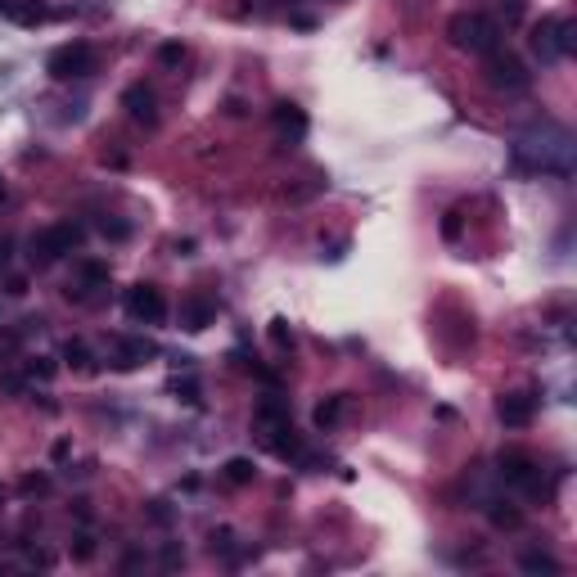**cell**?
I'll list each match as a JSON object with an SVG mask.
<instances>
[{
    "label": "cell",
    "instance_id": "obj_23",
    "mask_svg": "<svg viewBox=\"0 0 577 577\" xmlns=\"http://www.w3.org/2000/svg\"><path fill=\"white\" fill-rule=\"evenodd\" d=\"M181 59H185V50H181L176 41H167V46H158V64H163V68H176Z\"/></svg>",
    "mask_w": 577,
    "mask_h": 577
},
{
    "label": "cell",
    "instance_id": "obj_16",
    "mask_svg": "<svg viewBox=\"0 0 577 577\" xmlns=\"http://www.w3.org/2000/svg\"><path fill=\"white\" fill-rule=\"evenodd\" d=\"M64 361H68L72 370H95V357H90V348H86L81 338H68V343H64Z\"/></svg>",
    "mask_w": 577,
    "mask_h": 577
},
{
    "label": "cell",
    "instance_id": "obj_21",
    "mask_svg": "<svg viewBox=\"0 0 577 577\" xmlns=\"http://www.w3.org/2000/svg\"><path fill=\"white\" fill-rule=\"evenodd\" d=\"M258 420H262V424H289V411H284L280 402H262V406H258Z\"/></svg>",
    "mask_w": 577,
    "mask_h": 577
},
{
    "label": "cell",
    "instance_id": "obj_1",
    "mask_svg": "<svg viewBox=\"0 0 577 577\" xmlns=\"http://www.w3.org/2000/svg\"><path fill=\"white\" fill-rule=\"evenodd\" d=\"M514 163L523 172H541V176H568L573 172V136L559 123H537L514 140Z\"/></svg>",
    "mask_w": 577,
    "mask_h": 577
},
{
    "label": "cell",
    "instance_id": "obj_30",
    "mask_svg": "<svg viewBox=\"0 0 577 577\" xmlns=\"http://www.w3.org/2000/svg\"><path fill=\"white\" fill-rule=\"evenodd\" d=\"M68 451H72L68 442H55V446H50V455H55V460H68Z\"/></svg>",
    "mask_w": 577,
    "mask_h": 577
},
{
    "label": "cell",
    "instance_id": "obj_26",
    "mask_svg": "<svg viewBox=\"0 0 577 577\" xmlns=\"http://www.w3.org/2000/svg\"><path fill=\"white\" fill-rule=\"evenodd\" d=\"M271 343L276 348H293V334L284 329V320H271Z\"/></svg>",
    "mask_w": 577,
    "mask_h": 577
},
{
    "label": "cell",
    "instance_id": "obj_24",
    "mask_svg": "<svg viewBox=\"0 0 577 577\" xmlns=\"http://www.w3.org/2000/svg\"><path fill=\"white\" fill-rule=\"evenodd\" d=\"M99 230H104L108 240H127V235H132V225H127V221H108V216L99 221Z\"/></svg>",
    "mask_w": 577,
    "mask_h": 577
},
{
    "label": "cell",
    "instance_id": "obj_14",
    "mask_svg": "<svg viewBox=\"0 0 577 577\" xmlns=\"http://www.w3.org/2000/svg\"><path fill=\"white\" fill-rule=\"evenodd\" d=\"M212 316H216V307H212L208 298H185V302H181V325H185L190 334L208 329V325H212Z\"/></svg>",
    "mask_w": 577,
    "mask_h": 577
},
{
    "label": "cell",
    "instance_id": "obj_4",
    "mask_svg": "<svg viewBox=\"0 0 577 577\" xmlns=\"http://www.w3.org/2000/svg\"><path fill=\"white\" fill-rule=\"evenodd\" d=\"M577 50V28L568 19H541L532 28V55L541 64H555V59H568Z\"/></svg>",
    "mask_w": 577,
    "mask_h": 577
},
{
    "label": "cell",
    "instance_id": "obj_19",
    "mask_svg": "<svg viewBox=\"0 0 577 577\" xmlns=\"http://www.w3.org/2000/svg\"><path fill=\"white\" fill-rule=\"evenodd\" d=\"M338 415H343V397H329V402H320L316 406V429H329V424H338Z\"/></svg>",
    "mask_w": 577,
    "mask_h": 577
},
{
    "label": "cell",
    "instance_id": "obj_12",
    "mask_svg": "<svg viewBox=\"0 0 577 577\" xmlns=\"http://www.w3.org/2000/svg\"><path fill=\"white\" fill-rule=\"evenodd\" d=\"M123 104H127V113H132L136 123H154V118H158V99H154V90H149L145 81L127 86V90H123Z\"/></svg>",
    "mask_w": 577,
    "mask_h": 577
},
{
    "label": "cell",
    "instance_id": "obj_8",
    "mask_svg": "<svg viewBox=\"0 0 577 577\" xmlns=\"http://www.w3.org/2000/svg\"><path fill=\"white\" fill-rule=\"evenodd\" d=\"M0 19H10L19 28H41V23L55 19V10L46 0H0Z\"/></svg>",
    "mask_w": 577,
    "mask_h": 577
},
{
    "label": "cell",
    "instance_id": "obj_9",
    "mask_svg": "<svg viewBox=\"0 0 577 577\" xmlns=\"http://www.w3.org/2000/svg\"><path fill=\"white\" fill-rule=\"evenodd\" d=\"M496 415H501V424H505V429H528V424H532V415H537V397H528V393H510V397H501V402H496Z\"/></svg>",
    "mask_w": 577,
    "mask_h": 577
},
{
    "label": "cell",
    "instance_id": "obj_18",
    "mask_svg": "<svg viewBox=\"0 0 577 577\" xmlns=\"http://www.w3.org/2000/svg\"><path fill=\"white\" fill-rule=\"evenodd\" d=\"M519 568H523V573H559V559H550V555H541V550H528V555L519 559Z\"/></svg>",
    "mask_w": 577,
    "mask_h": 577
},
{
    "label": "cell",
    "instance_id": "obj_7",
    "mask_svg": "<svg viewBox=\"0 0 577 577\" xmlns=\"http://www.w3.org/2000/svg\"><path fill=\"white\" fill-rule=\"evenodd\" d=\"M127 316L140 320V325H163V320H167V298H163V289H154V284L127 289Z\"/></svg>",
    "mask_w": 577,
    "mask_h": 577
},
{
    "label": "cell",
    "instance_id": "obj_28",
    "mask_svg": "<svg viewBox=\"0 0 577 577\" xmlns=\"http://www.w3.org/2000/svg\"><path fill=\"white\" fill-rule=\"evenodd\" d=\"M442 235H446V240H460V212H446V221H442Z\"/></svg>",
    "mask_w": 577,
    "mask_h": 577
},
{
    "label": "cell",
    "instance_id": "obj_20",
    "mask_svg": "<svg viewBox=\"0 0 577 577\" xmlns=\"http://www.w3.org/2000/svg\"><path fill=\"white\" fill-rule=\"evenodd\" d=\"M488 514H492V523H496V528H519V523H523V514H519L514 505H501V501H496Z\"/></svg>",
    "mask_w": 577,
    "mask_h": 577
},
{
    "label": "cell",
    "instance_id": "obj_25",
    "mask_svg": "<svg viewBox=\"0 0 577 577\" xmlns=\"http://www.w3.org/2000/svg\"><path fill=\"white\" fill-rule=\"evenodd\" d=\"M72 559H81V564H86V559H95V541H90L86 532L72 541Z\"/></svg>",
    "mask_w": 577,
    "mask_h": 577
},
{
    "label": "cell",
    "instance_id": "obj_6",
    "mask_svg": "<svg viewBox=\"0 0 577 577\" xmlns=\"http://www.w3.org/2000/svg\"><path fill=\"white\" fill-rule=\"evenodd\" d=\"M488 81L496 90H528L532 86V72L523 68V59H514L510 50H492L488 55Z\"/></svg>",
    "mask_w": 577,
    "mask_h": 577
},
{
    "label": "cell",
    "instance_id": "obj_22",
    "mask_svg": "<svg viewBox=\"0 0 577 577\" xmlns=\"http://www.w3.org/2000/svg\"><path fill=\"white\" fill-rule=\"evenodd\" d=\"M55 370H59V366H55L50 357H32V361H28V375H32V379H55Z\"/></svg>",
    "mask_w": 577,
    "mask_h": 577
},
{
    "label": "cell",
    "instance_id": "obj_29",
    "mask_svg": "<svg viewBox=\"0 0 577 577\" xmlns=\"http://www.w3.org/2000/svg\"><path fill=\"white\" fill-rule=\"evenodd\" d=\"M176 393H181L185 402H199V384H194V379H185V384H176Z\"/></svg>",
    "mask_w": 577,
    "mask_h": 577
},
{
    "label": "cell",
    "instance_id": "obj_13",
    "mask_svg": "<svg viewBox=\"0 0 577 577\" xmlns=\"http://www.w3.org/2000/svg\"><path fill=\"white\" fill-rule=\"evenodd\" d=\"M271 118H276V132L284 136V140H302L307 136V113L298 108V104H276V113H271Z\"/></svg>",
    "mask_w": 577,
    "mask_h": 577
},
{
    "label": "cell",
    "instance_id": "obj_10",
    "mask_svg": "<svg viewBox=\"0 0 577 577\" xmlns=\"http://www.w3.org/2000/svg\"><path fill=\"white\" fill-rule=\"evenodd\" d=\"M154 352H158V348H154L149 338H113V361H118L123 370H136V366H145Z\"/></svg>",
    "mask_w": 577,
    "mask_h": 577
},
{
    "label": "cell",
    "instance_id": "obj_27",
    "mask_svg": "<svg viewBox=\"0 0 577 577\" xmlns=\"http://www.w3.org/2000/svg\"><path fill=\"white\" fill-rule=\"evenodd\" d=\"M23 492H28V496H32V492L41 496V492H50V479H41V474H28V479H23Z\"/></svg>",
    "mask_w": 577,
    "mask_h": 577
},
{
    "label": "cell",
    "instance_id": "obj_5",
    "mask_svg": "<svg viewBox=\"0 0 577 577\" xmlns=\"http://www.w3.org/2000/svg\"><path fill=\"white\" fill-rule=\"evenodd\" d=\"M46 72L55 81H77V77H90L95 72V50L86 41H72V46H59L50 59H46Z\"/></svg>",
    "mask_w": 577,
    "mask_h": 577
},
{
    "label": "cell",
    "instance_id": "obj_3",
    "mask_svg": "<svg viewBox=\"0 0 577 577\" xmlns=\"http://www.w3.org/2000/svg\"><path fill=\"white\" fill-rule=\"evenodd\" d=\"M81 240H86V230L77 225V221H59V225H46L41 235H32V262L37 267H50V262H59L64 253H72V249H81Z\"/></svg>",
    "mask_w": 577,
    "mask_h": 577
},
{
    "label": "cell",
    "instance_id": "obj_15",
    "mask_svg": "<svg viewBox=\"0 0 577 577\" xmlns=\"http://www.w3.org/2000/svg\"><path fill=\"white\" fill-rule=\"evenodd\" d=\"M258 479V465L249 455H235V460H225V483H235V488H244V483H253Z\"/></svg>",
    "mask_w": 577,
    "mask_h": 577
},
{
    "label": "cell",
    "instance_id": "obj_2",
    "mask_svg": "<svg viewBox=\"0 0 577 577\" xmlns=\"http://www.w3.org/2000/svg\"><path fill=\"white\" fill-rule=\"evenodd\" d=\"M446 37L455 50H465V55H492L501 50V23L488 19V14H455L446 23Z\"/></svg>",
    "mask_w": 577,
    "mask_h": 577
},
{
    "label": "cell",
    "instance_id": "obj_11",
    "mask_svg": "<svg viewBox=\"0 0 577 577\" xmlns=\"http://www.w3.org/2000/svg\"><path fill=\"white\" fill-rule=\"evenodd\" d=\"M501 479L505 483H519L528 492H541V474H537V465H532L528 455H501Z\"/></svg>",
    "mask_w": 577,
    "mask_h": 577
},
{
    "label": "cell",
    "instance_id": "obj_17",
    "mask_svg": "<svg viewBox=\"0 0 577 577\" xmlns=\"http://www.w3.org/2000/svg\"><path fill=\"white\" fill-rule=\"evenodd\" d=\"M77 280H81L86 289H104V284H108V267H104V262H81V267H77Z\"/></svg>",
    "mask_w": 577,
    "mask_h": 577
}]
</instances>
